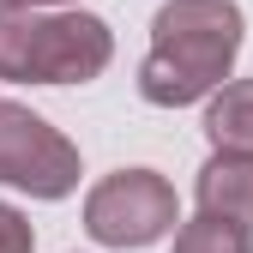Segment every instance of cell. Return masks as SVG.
Segmentation results:
<instances>
[{
    "label": "cell",
    "instance_id": "ba28073f",
    "mask_svg": "<svg viewBox=\"0 0 253 253\" xmlns=\"http://www.w3.org/2000/svg\"><path fill=\"white\" fill-rule=\"evenodd\" d=\"M30 247H37V229L24 223V211L0 205V253H30Z\"/></svg>",
    "mask_w": 253,
    "mask_h": 253
},
{
    "label": "cell",
    "instance_id": "7a4b0ae2",
    "mask_svg": "<svg viewBox=\"0 0 253 253\" xmlns=\"http://www.w3.org/2000/svg\"><path fill=\"white\" fill-rule=\"evenodd\" d=\"M115 60L97 12H0V79L12 84H90Z\"/></svg>",
    "mask_w": 253,
    "mask_h": 253
},
{
    "label": "cell",
    "instance_id": "52a82bcc",
    "mask_svg": "<svg viewBox=\"0 0 253 253\" xmlns=\"http://www.w3.org/2000/svg\"><path fill=\"white\" fill-rule=\"evenodd\" d=\"M175 253H253V235H247V223H235V217L199 211L193 223H181Z\"/></svg>",
    "mask_w": 253,
    "mask_h": 253
},
{
    "label": "cell",
    "instance_id": "277c9868",
    "mask_svg": "<svg viewBox=\"0 0 253 253\" xmlns=\"http://www.w3.org/2000/svg\"><path fill=\"white\" fill-rule=\"evenodd\" d=\"M0 181L30 199H67L79 187V145L24 103L0 97Z\"/></svg>",
    "mask_w": 253,
    "mask_h": 253
},
{
    "label": "cell",
    "instance_id": "3957f363",
    "mask_svg": "<svg viewBox=\"0 0 253 253\" xmlns=\"http://www.w3.org/2000/svg\"><path fill=\"white\" fill-rule=\"evenodd\" d=\"M84 229L103 247H151L175 229V187L157 169H115L90 187Z\"/></svg>",
    "mask_w": 253,
    "mask_h": 253
},
{
    "label": "cell",
    "instance_id": "8992f818",
    "mask_svg": "<svg viewBox=\"0 0 253 253\" xmlns=\"http://www.w3.org/2000/svg\"><path fill=\"white\" fill-rule=\"evenodd\" d=\"M205 139L217 151H235V157H253V79H235L211 97L205 109Z\"/></svg>",
    "mask_w": 253,
    "mask_h": 253
},
{
    "label": "cell",
    "instance_id": "9c48e42d",
    "mask_svg": "<svg viewBox=\"0 0 253 253\" xmlns=\"http://www.w3.org/2000/svg\"><path fill=\"white\" fill-rule=\"evenodd\" d=\"M37 6H60V0H0V12H37Z\"/></svg>",
    "mask_w": 253,
    "mask_h": 253
},
{
    "label": "cell",
    "instance_id": "6da1fadb",
    "mask_svg": "<svg viewBox=\"0 0 253 253\" xmlns=\"http://www.w3.org/2000/svg\"><path fill=\"white\" fill-rule=\"evenodd\" d=\"M241 54L235 0H163L151 18V54L139 67V97L157 109H187L229 79Z\"/></svg>",
    "mask_w": 253,
    "mask_h": 253
},
{
    "label": "cell",
    "instance_id": "5b68a950",
    "mask_svg": "<svg viewBox=\"0 0 253 253\" xmlns=\"http://www.w3.org/2000/svg\"><path fill=\"white\" fill-rule=\"evenodd\" d=\"M199 211L253 223V157L211 151V163L199 169Z\"/></svg>",
    "mask_w": 253,
    "mask_h": 253
}]
</instances>
